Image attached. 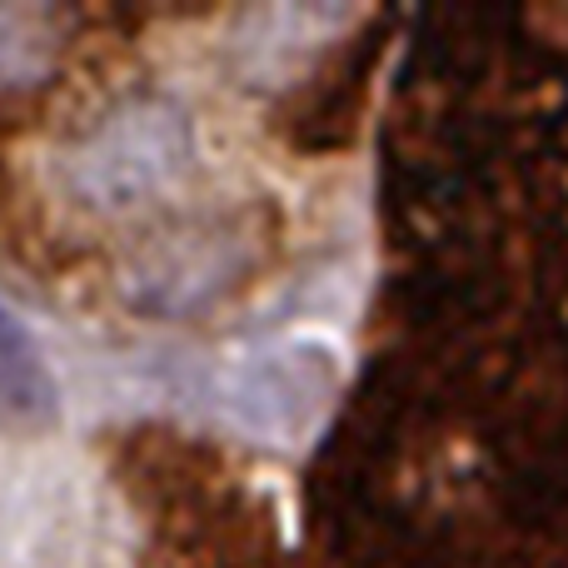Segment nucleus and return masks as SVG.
<instances>
[{"label": "nucleus", "instance_id": "1", "mask_svg": "<svg viewBox=\"0 0 568 568\" xmlns=\"http://www.w3.org/2000/svg\"><path fill=\"white\" fill-rule=\"evenodd\" d=\"M195 165V125L170 95H130L60 150V185L90 215H135Z\"/></svg>", "mask_w": 568, "mask_h": 568}, {"label": "nucleus", "instance_id": "2", "mask_svg": "<svg viewBox=\"0 0 568 568\" xmlns=\"http://www.w3.org/2000/svg\"><path fill=\"white\" fill-rule=\"evenodd\" d=\"M339 389V359L324 339H275L220 369L215 399L235 429L265 444L310 439Z\"/></svg>", "mask_w": 568, "mask_h": 568}, {"label": "nucleus", "instance_id": "3", "mask_svg": "<svg viewBox=\"0 0 568 568\" xmlns=\"http://www.w3.org/2000/svg\"><path fill=\"white\" fill-rule=\"evenodd\" d=\"M250 265V240L240 225L225 220H205V225H185L155 235L130 255L120 290H125L130 310L155 314V320H190V314L210 310L220 294L230 290Z\"/></svg>", "mask_w": 568, "mask_h": 568}, {"label": "nucleus", "instance_id": "4", "mask_svg": "<svg viewBox=\"0 0 568 568\" xmlns=\"http://www.w3.org/2000/svg\"><path fill=\"white\" fill-rule=\"evenodd\" d=\"M349 26L339 6H260L245 10L230 30L225 65L245 90H284L300 70Z\"/></svg>", "mask_w": 568, "mask_h": 568}, {"label": "nucleus", "instance_id": "5", "mask_svg": "<svg viewBox=\"0 0 568 568\" xmlns=\"http://www.w3.org/2000/svg\"><path fill=\"white\" fill-rule=\"evenodd\" d=\"M60 419V394L36 334L0 304V429L40 434Z\"/></svg>", "mask_w": 568, "mask_h": 568}, {"label": "nucleus", "instance_id": "6", "mask_svg": "<svg viewBox=\"0 0 568 568\" xmlns=\"http://www.w3.org/2000/svg\"><path fill=\"white\" fill-rule=\"evenodd\" d=\"M65 45V16L55 6H0V95L45 85Z\"/></svg>", "mask_w": 568, "mask_h": 568}]
</instances>
